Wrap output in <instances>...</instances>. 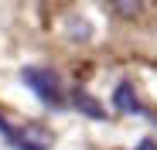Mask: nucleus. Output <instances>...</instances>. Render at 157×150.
<instances>
[{
  "mask_svg": "<svg viewBox=\"0 0 157 150\" xmlns=\"http://www.w3.org/2000/svg\"><path fill=\"white\" fill-rule=\"evenodd\" d=\"M106 4L120 14V17H137L140 14V4H144V0H106Z\"/></svg>",
  "mask_w": 157,
  "mask_h": 150,
  "instance_id": "5",
  "label": "nucleus"
},
{
  "mask_svg": "<svg viewBox=\"0 0 157 150\" xmlns=\"http://www.w3.org/2000/svg\"><path fill=\"white\" fill-rule=\"evenodd\" d=\"M137 150H157V143H154V140H140V143H137Z\"/></svg>",
  "mask_w": 157,
  "mask_h": 150,
  "instance_id": "6",
  "label": "nucleus"
},
{
  "mask_svg": "<svg viewBox=\"0 0 157 150\" xmlns=\"http://www.w3.org/2000/svg\"><path fill=\"white\" fill-rule=\"evenodd\" d=\"M113 103H116V109H120V113H140L137 92H133V85H130V82H120V85H116V96H113Z\"/></svg>",
  "mask_w": 157,
  "mask_h": 150,
  "instance_id": "3",
  "label": "nucleus"
},
{
  "mask_svg": "<svg viewBox=\"0 0 157 150\" xmlns=\"http://www.w3.org/2000/svg\"><path fill=\"white\" fill-rule=\"evenodd\" d=\"M72 106H75V109H82V113L92 116V119H102V106L96 103V99H89L82 89H72Z\"/></svg>",
  "mask_w": 157,
  "mask_h": 150,
  "instance_id": "4",
  "label": "nucleus"
},
{
  "mask_svg": "<svg viewBox=\"0 0 157 150\" xmlns=\"http://www.w3.org/2000/svg\"><path fill=\"white\" fill-rule=\"evenodd\" d=\"M0 133L7 137V143L14 147V150H48L51 147V133H44V130H38V126H10V123L0 116Z\"/></svg>",
  "mask_w": 157,
  "mask_h": 150,
  "instance_id": "2",
  "label": "nucleus"
},
{
  "mask_svg": "<svg viewBox=\"0 0 157 150\" xmlns=\"http://www.w3.org/2000/svg\"><path fill=\"white\" fill-rule=\"evenodd\" d=\"M21 79L28 82V89L41 99L44 106H62L65 103V85L58 79V72H51L44 65H28V68L21 72Z\"/></svg>",
  "mask_w": 157,
  "mask_h": 150,
  "instance_id": "1",
  "label": "nucleus"
}]
</instances>
